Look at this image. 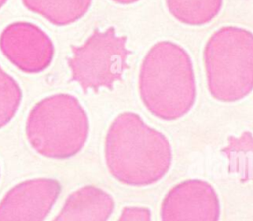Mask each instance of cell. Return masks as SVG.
Wrapping results in <instances>:
<instances>
[{
  "instance_id": "cell-12",
  "label": "cell",
  "mask_w": 253,
  "mask_h": 221,
  "mask_svg": "<svg viewBox=\"0 0 253 221\" xmlns=\"http://www.w3.org/2000/svg\"><path fill=\"white\" fill-rule=\"evenodd\" d=\"M166 4L169 12L180 22L200 26L218 14L222 0H166Z\"/></svg>"
},
{
  "instance_id": "cell-10",
  "label": "cell",
  "mask_w": 253,
  "mask_h": 221,
  "mask_svg": "<svg viewBox=\"0 0 253 221\" xmlns=\"http://www.w3.org/2000/svg\"><path fill=\"white\" fill-rule=\"evenodd\" d=\"M221 154L228 160V172L236 174L241 182H253V135L244 131L240 136H229Z\"/></svg>"
},
{
  "instance_id": "cell-3",
  "label": "cell",
  "mask_w": 253,
  "mask_h": 221,
  "mask_svg": "<svg viewBox=\"0 0 253 221\" xmlns=\"http://www.w3.org/2000/svg\"><path fill=\"white\" fill-rule=\"evenodd\" d=\"M27 139L40 155L67 159L79 153L89 135L88 116L69 94H55L38 102L26 124Z\"/></svg>"
},
{
  "instance_id": "cell-7",
  "label": "cell",
  "mask_w": 253,
  "mask_h": 221,
  "mask_svg": "<svg viewBox=\"0 0 253 221\" xmlns=\"http://www.w3.org/2000/svg\"><path fill=\"white\" fill-rule=\"evenodd\" d=\"M60 191V183L53 178L22 181L0 201V221H43Z\"/></svg>"
},
{
  "instance_id": "cell-5",
  "label": "cell",
  "mask_w": 253,
  "mask_h": 221,
  "mask_svg": "<svg viewBox=\"0 0 253 221\" xmlns=\"http://www.w3.org/2000/svg\"><path fill=\"white\" fill-rule=\"evenodd\" d=\"M126 39L118 37L113 27L104 32L95 30L84 45L72 48V56L68 58L72 80L84 92H97L101 87L112 89L129 67L126 58L131 52L126 48Z\"/></svg>"
},
{
  "instance_id": "cell-15",
  "label": "cell",
  "mask_w": 253,
  "mask_h": 221,
  "mask_svg": "<svg viewBox=\"0 0 253 221\" xmlns=\"http://www.w3.org/2000/svg\"><path fill=\"white\" fill-rule=\"evenodd\" d=\"M113 1H115L117 3H121V4H130V3H134L138 0H113Z\"/></svg>"
},
{
  "instance_id": "cell-14",
  "label": "cell",
  "mask_w": 253,
  "mask_h": 221,
  "mask_svg": "<svg viewBox=\"0 0 253 221\" xmlns=\"http://www.w3.org/2000/svg\"><path fill=\"white\" fill-rule=\"evenodd\" d=\"M118 221H151V211L143 206H126Z\"/></svg>"
},
{
  "instance_id": "cell-16",
  "label": "cell",
  "mask_w": 253,
  "mask_h": 221,
  "mask_svg": "<svg viewBox=\"0 0 253 221\" xmlns=\"http://www.w3.org/2000/svg\"><path fill=\"white\" fill-rule=\"evenodd\" d=\"M6 0H0V6H2V4L5 2Z\"/></svg>"
},
{
  "instance_id": "cell-8",
  "label": "cell",
  "mask_w": 253,
  "mask_h": 221,
  "mask_svg": "<svg viewBox=\"0 0 253 221\" xmlns=\"http://www.w3.org/2000/svg\"><path fill=\"white\" fill-rule=\"evenodd\" d=\"M0 46L4 55L25 72L36 73L45 69L53 56L49 38L28 23L9 26L1 36Z\"/></svg>"
},
{
  "instance_id": "cell-4",
  "label": "cell",
  "mask_w": 253,
  "mask_h": 221,
  "mask_svg": "<svg viewBox=\"0 0 253 221\" xmlns=\"http://www.w3.org/2000/svg\"><path fill=\"white\" fill-rule=\"evenodd\" d=\"M208 88L213 98L234 102L253 90V34L223 27L208 41L204 51Z\"/></svg>"
},
{
  "instance_id": "cell-11",
  "label": "cell",
  "mask_w": 253,
  "mask_h": 221,
  "mask_svg": "<svg viewBox=\"0 0 253 221\" xmlns=\"http://www.w3.org/2000/svg\"><path fill=\"white\" fill-rule=\"evenodd\" d=\"M25 5L50 22L65 25L80 18L89 8L91 0H23Z\"/></svg>"
},
{
  "instance_id": "cell-9",
  "label": "cell",
  "mask_w": 253,
  "mask_h": 221,
  "mask_svg": "<svg viewBox=\"0 0 253 221\" xmlns=\"http://www.w3.org/2000/svg\"><path fill=\"white\" fill-rule=\"evenodd\" d=\"M115 201L110 193L94 185L72 192L52 221H108Z\"/></svg>"
},
{
  "instance_id": "cell-1",
  "label": "cell",
  "mask_w": 253,
  "mask_h": 221,
  "mask_svg": "<svg viewBox=\"0 0 253 221\" xmlns=\"http://www.w3.org/2000/svg\"><path fill=\"white\" fill-rule=\"evenodd\" d=\"M105 161L119 182L134 187L148 186L169 171L172 147L164 134L149 127L139 115L124 112L108 129Z\"/></svg>"
},
{
  "instance_id": "cell-2",
  "label": "cell",
  "mask_w": 253,
  "mask_h": 221,
  "mask_svg": "<svg viewBox=\"0 0 253 221\" xmlns=\"http://www.w3.org/2000/svg\"><path fill=\"white\" fill-rule=\"evenodd\" d=\"M139 93L147 110L164 121L185 116L196 100L192 60L177 44L159 42L147 53L139 72Z\"/></svg>"
},
{
  "instance_id": "cell-13",
  "label": "cell",
  "mask_w": 253,
  "mask_h": 221,
  "mask_svg": "<svg viewBox=\"0 0 253 221\" xmlns=\"http://www.w3.org/2000/svg\"><path fill=\"white\" fill-rule=\"evenodd\" d=\"M22 98V92L13 77L0 67V129L15 116Z\"/></svg>"
},
{
  "instance_id": "cell-6",
  "label": "cell",
  "mask_w": 253,
  "mask_h": 221,
  "mask_svg": "<svg viewBox=\"0 0 253 221\" xmlns=\"http://www.w3.org/2000/svg\"><path fill=\"white\" fill-rule=\"evenodd\" d=\"M220 202L214 187L192 178L174 185L160 207L161 221H218Z\"/></svg>"
}]
</instances>
